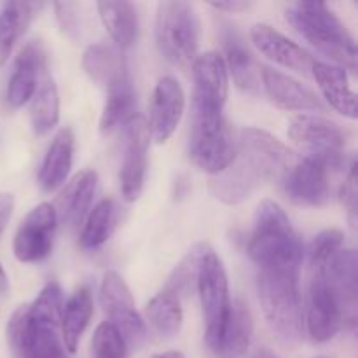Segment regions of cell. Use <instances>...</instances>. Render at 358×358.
<instances>
[{
    "instance_id": "obj_27",
    "label": "cell",
    "mask_w": 358,
    "mask_h": 358,
    "mask_svg": "<svg viewBox=\"0 0 358 358\" xmlns=\"http://www.w3.org/2000/svg\"><path fill=\"white\" fill-rule=\"evenodd\" d=\"M93 317V297L87 287H80L72 294L66 304L63 306L62 324V343L70 353H76L80 338L86 332Z\"/></svg>"
},
{
    "instance_id": "obj_2",
    "label": "cell",
    "mask_w": 358,
    "mask_h": 358,
    "mask_svg": "<svg viewBox=\"0 0 358 358\" xmlns=\"http://www.w3.org/2000/svg\"><path fill=\"white\" fill-rule=\"evenodd\" d=\"M248 255L259 269H301L303 243L285 210L271 199L257 206Z\"/></svg>"
},
{
    "instance_id": "obj_35",
    "label": "cell",
    "mask_w": 358,
    "mask_h": 358,
    "mask_svg": "<svg viewBox=\"0 0 358 358\" xmlns=\"http://www.w3.org/2000/svg\"><path fill=\"white\" fill-rule=\"evenodd\" d=\"M91 358H128V343L110 322H101L94 331Z\"/></svg>"
},
{
    "instance_id": "obj_12",
    "label": "cell",
    "mask_w": 358,
    "mask_h": 358,
    "mask_svg": "<svg viewBox=\"0 0 358 358\" xmlns=\"http://www.w3.org/2000/svg\"><path fill=\"white\" fill-rule=\"evenodd\" d=\"M282 191L294 205L318 208L329 201V168L313 157H296L280 178Z\"/></svg>"
},
{
    "instance_id": "obj_41",
    "label": "cell",
    "mask_w": 358,
    "mask_h": 358,
    "mask_svg": "<svg viewBox=\"0 0 358 358\" xmlns=\"http://www.w3.org/2000/svg\"><path fill=\"white\" fill-rule=\"evenodd\" d=\"M7 292H9V278H7L3 266L0 264V296H6Z\"/></svg>"
},
{
    "instance_id": "obj_5",
    "label": "cell",
    "mask_w": 358,
    "mask_h": 358,
    "mask_svg": "<svg viewBox=\"0 0 358 358\" xmlns=\"http://www.w3.org/2000/svg\"><path fill=\"white\" fill-rule=\"evenodd\" d=\"M201 23L192 3L168 0L157 3L156 42L161 55L178 69H187L198 56Z\"/></svg>"
},
{
    "instance_id": "obj_30",
    "label": "cell",
    "mask_w": 358,
    "mask_h": 358,
    "mask_svg": "<svg viewBox=\"0 0 358 358\" xmlns=\"http://www.w3.org/2000/svg\"><path fill=\"white\" fill-rule=\"evenodd\" d=\"M119 205L110 198H103L98 201L84 219L83 231H80V247L86 250H96L101 245L107 243L108 238L114 234L119 222Z\"/></svg>"
},
{
    "instance_id": "obj_32",
    "label": "cell",
    "mask_w": 358,
    "mask_h": 358,
    "mask_svg": "<svg viewBox=\"0 0 358 358\" xmlns=\"http://www.w3.org/2000/svg\"><path fill=\"white\" fill-rule=\"evenodd\" d=\"M145 315L154 331L164 339L175 338L184 324L182 299L164 289L149 301Z\"/></svg>"
},
{
    "instance_id": "obj_25",
    "label": "cell",
    "mask_w": 358,
    "mask_h": 358,
    "mask_svg": "<svg viewBox=\"0 0 358 358\" xmlns=\"http://www.w3.org/2000/svg\"><path fill=\"white\" fill-rule=\"evenodd\" d=\"M252 331H254V322H252L250 310L241 299L234 301L226 329L210 353L213 358H243L250 346Z\"/></svg>"
},
{
    "instance_id": "obj_42",
    "label": "cell",
    "mask_w": 358,
    "mask_h": 358,
    "mask_svg": "<svg viewBox=\"0 0 358 358\" xmlns=\"http://www.w3.org/2000/svg\"><path fill=\"white\" fill-rule=\"evenodd\" d=\"M152 358H185L184 353L180 352H164V353H157Z\"/></svg>"
},
{
    "instance_id": "obj_28",
    "label": "cell",
    "mask_w": 358,
    "mask_h": 358,
    "mask_svg": "<svg viewBox=\"0 0 358 358\" xmlns=\"http://www.w3.org/2000/svg\"><path fill=\"white\" fill-rule=\"evenodd\" d=\"M136 94L133 90L131 77L117 80L107 87V100L100 115V131L112 135L119 128H124L126 122L135 115Z\"/></svg>"
},
{
    "instance_id": "obj_40",
    "label": "cell",
    "mask_w": 358,
    "mask_h": 358,
    "mask_svg": "<svg viewBox=\"0 0 358 358\" xmlns=\"http://www.w3.org/2000/svg\"><path fill=\"white\" fill-rule=\"evenodd\" d=\"M210 6L215 10H220V13H243V10H248L252 7V2H245V0H227V2H212Z\"/></svg>"
},
{
    "instance_id": "obj_17",
    "label": "cell",
    "mask_w": 358,
    "mask_h": 358,
    "mask_svg": "<svg viewBox=\"0 0 358 358\" xmlns=\"http://www.w3.org/2000/svg\"><path fill=\"white\" fill-rule=\"evenodd\" d=\"M259 77L262 79V87L275 107L283 110L296 112H324L325 105L317 96L313 90L304 86L294 77L271 69V66H261Z\"/></svg>"
},
{
    "instance_id": "obj_33",
    "label": "cell",
    "mask_w": 358,
    "mask_h": 358,
    "mask_svg": "<svg viewBox=\"0 0 358 358\" xmlns=\"http://www.w3.org/2000/svg\"><path fill=\"white\" fill-rule=\"evenodd\" d=\"M63 290L58 282H49L37 299L31 304H28V315L30 320L37 325H44V327L58 329L62 324V313H63Z\"/></svg>"
},
{
    "instance_id": "obj_7",
    "label": "cell",
    "mask_w": 358,
    "mask_h": 358,
    "mask_svg": "<svg viewBox=\"0 0 358 358\" xmlns=\"http://www.w3.org/2000/svg\"><path fill=\"white\" fill-rule=\"evenodd\" d=\"M199 303H201L203 320H205V343L208 352H212L219 343L227 320L231 315V294H229V280H227L226 268L219 255L206 248L199 262L198 280Z\"/></svg>"
},
{
    "instance_id": "obj_9",
    "label": "cell",
    "mask_w": 358,
    "mask_h": 358,
    "mask_svg": "<svg viewBox=\"0 0 358 358\" xmlns=\"http://www.w3.org/2000/svg\"><path fill=\"white\" fill-rule=\"evenodd\" d=\"M100 299L108 322L121 332L124 341L128 343V348H140L147 338L145 322L136 311L129 287L119 273H105L101 280Z\"/></svg>"
},
{
    "instance_id": "obj_21",
    "label": "cell",
    "mask_w": 358,
    "mask_h": 358,
    "mask_svg": "<svg viewBox=\"0 0 358 358\" xmlns=\"http://www.w3.org/2000/svg\"><path fill=\"white\" fill-rule=\"evenodd\" d=\"M98 191V173L94 170H84L69 182L65 191L56 199V217L58 222H65L66 226L77 227L84 222L90 213L93 199Z\"/></svg>"
},
{
    "instance_id": "obj_20",
    "label": "cell",
    "mask_w": 358,
    "mask_h": 358,
    "mask_svg": "<svg viewBox=\"0 0 358 358\" xmlns=\"http://www.w3.org/2000/svg\"><path fill=\"white\" fill-rule=\"evenodd\" d=\"M42 70H44L42 45L38 42H30L17 52L7 83L6 98L10 107L20 108L31 100L41 80Z\"/></svg>"
},
{
    "instance_id": "obj_8",
    "label": "cell",
    "mask_w": 358,
    "mask_h": 358,
    "mask_svg": "<svg viewBox=\"0 0 358 358\" xmlns=\"http://www.w3.org/2000/svg\"><path fill=\"white\" fill-rule=\"evenodd\" d=\"M289 136L308 157L318 159L331 170L345 164L346 136L331 119L320 114H299L290 119Z\"/></svg>"
},
{
    "instance_id": "obj_43",
    "label": "cell",
    "mask_w": 358,
    "mask_h": 358,
    "mask_svg": "<svg viewBox=\"0 0 358 358\" xmlns=\"http://www.w3.org/2000/svg\"><path fill=\"white\" fill-rule=\"evenodd\" d=\"M252 358H278L275 355V353L271 352V350H268V348H262V350H259L257 353H255L254 357Z\"/></svg>"
},
{
    "instance_id": "obj_18",
    "label": "cell",
    "mask_w": 358,
    "mask_h": 358,
    "mask_svg": "<svg viewBox=\"0 0 358 358\" xmlns=\"http://www.w3.org/2000/svg\"><path fill=\"white\" fill-rule=\"evenodd\" d=\"M250 41L257 48V51L271 62L303 76H311V69L317 59H313V56L306 49H303L269 24H254L250 28Z\"/></svg>"
},
{
    "instance_id": "obj_10",
    "label": "cell",
    "mask_w": 358,
    "mask_h": 358,
    "mask_svg": "<svg viewBox=\"0 0 358 358\" xmlns=\"http://www.w3.org/2000/svg\"><path fill=\"white\" fill-rule=\"evenodd\" d=\"M192 112L194 114H224L229 93V73L222 55L217 51L203 52L192 62Z\"/></svg>"
},
{
    "instance_id": "obj_38",
    "label": "cell",
    "mask_w": 358,
    "mask_h": 358,
    "mask_svg": "<svg viewBox=\"0 0 358 358\" xmlns=\"http://www.w3.org/2000/svg\"><path fill=\"white\" fill-rule=\"evenodd\" d=\"M341 199L343 205L346 206L348 210L350 217L355 222V215H357V199H358V189H357V163L355 159H352L350 163V170L348 175L345 178V184L341 187Z\"/></svg>"
},
{
    "instance_id": "obj_13",
    "label": "cell",
    "mask_w": 358,
    "mask_h": 358,
    "mask_svg": "<svg viewBox=\"0 0 358 358\" xmlns=\"http://www.w3.org/2000/svg\"><path fill=\"white\" fill-rule=\"evenodd\" d=\"M58 227V217L51 203H41L35 206L17 229L14 236V257L24 264L41 262L51 254L55 243V233Z\"/></svg>"
},
{
    "instance_id": "obj_6",
    "label": "cell",
    "mask_w": 358,
    "mask_h": 358,
    "mask_svg": "<svg viewBox=\"0 0 358 358\" xmlns=\"http://www.w3.org/2000/svg\"><path fill=\"white\" fill-rule=\"evenodd\" d=\"M238 142L224 114L192 112L189 154L196 166L208 175L222 173L236 157Z\"/></svg>"
},
{
    "instance_id": "obj_24",
    "label": "cell",
    "mask_w": 358,
    "mask_h": 358,
    "mask_svg": "<svg viewBox=\"0 0 358 358\" xmlns=\"http://www.w3.org/2000/svg\"><path fill=\"white\" fill-rule=\"evenodd\" d=\"M83 69L96 86L105 90L129 76L122 52L107 44L87 45L83 55Z\"/></svg>"
},
{
    "instance_id": "obj_23",
    "label": "cell",
    "mask_w": 358,
    "mask_h": 358,
    "mask_svg": "<svg viewBox=\"0 0 358 358\" xmlns=\"http://www.w3.org/2000/svg\"><path fill=\"white\" fill-rule=\"evenodd\" d=\"M73 143L76 136L69 126L59 129L52 138L38 171V184L45 192H55L69 178L73 163Z\"/></svg>"
},
{
    "instance_id": "obj_14",
    "label": "cell",
    "mask_w": 358,
    "mask_h": 358,
    "mask_svg": "<svg viewBox=\"0 0 358 358\" xmlns=\"http://www.w3.org/2000/svg\"><path fill=\"white\" fill-rule=\"evenodd\" d=\"M306 327L310 338L318 345L332 341L343 327L341 310L322 269H311Z\"/></svg>"
},
{
    "instance_id": "obj_19",
    "label": "cell",
    "mask_w": 358,
    "mask_h": 358,
    "mask_svg": "<svg viewBox=\"0 0 358 358\" xmlns=\"http://www.w3.org/2000/svg\"><path fill=\"white\" fill-rule=\"evenodd\" d=\"M220 42H222V59L226 63L227 73L233 76L234 84L245 93H257L259 90V66L254 62L247 41L236 27L227 21L220 23Z\"/></svg>"
},
{
    "instance_id": "obj_29",
    "label": "cell",
    "mask_w": 358,
    "mask_h": 358,
    "mask_svg": "<svg viewBox=\"0 0 358 358\" xmlns=\"http://www.w3.org/2000/svg\"><path fill=\"white\" fill-rule=\"evenodd\" d=\"M42 3L7 2L0 10V66L6 65L16 42L24 35Z\"/></svg>"
},
{
    "instance_id": "obj_39",
    "label": "cell",
    "mask_w": 358,
    "mask_h": 358,
    "mask_svg": "<svg viewBox=\"0 0 358 358\" xmlns=\"http://www.w3.org/2000/svg\"><path fill=\"white\" fill-rule=\"evenodd\" d=\"M14 210V196L10 192H0V236L6 231Z\"/></svg>"
},
{
    "instance_id": "obj_1",
    "label": "cell",
    "mask_w": 358,
    "mask_h": 358,
    "mask_svg": "<svg viewBox=\"0 0 358 358\" xmlns=\"http://www.w3.org/2000/svg\"><path fill=\"white\" fill-rule=\"evenodd\" d=\"M296 154L271 133L241 129L236 157L210 184L213 196L226 205H238L268 180H278L296 161Z\"/></svg>"
},
{
    "instance_id": "obj_16",
    "label": "cell",
    "mask_w": 358,
    "mask_h": 358,
    "mask_svg": "<svg viewBox=\"0 0 358 358\" xmlns=\"http://www.w3.org/2000/svg\"><path fill=\"white\" fill-rule=\"evenodd\" d=\"M185 110V94L175 77H161L156 84L150 101L149 128L150 138L156 143L168 142L182 121Z\"/></svg>"
},
{
    "instance_id": "obj_34",
    "label": "cell",
    "mask_w": 358,
    "mask_h": 358,
    "mask_svg": "<svg viewBox=\"0 0 358 358\" xmlns=\"http://www.w3.org/2000/svg\"><path fill=\"white\" fill-rule=\"evenodd\" d=\"M206 248H208V245L206 243L194 245V247L185 254V257L175 266L170 278H168L166 285H164V290L175 294L178 299L187 296V294L192 290V287L196 285V280H198V271H199V262H201V257L206 252Z\"/></svg>"
},
{
    "instance_id": "obj_3",
    "label": "cell",
    "mask_w": 358,
    "mask_h": 358,
    "mask_svg": "<svg viewBox=\"0 0 358 358\" xmlns=\"http://www.w3.org/2000/svg\"><path fill=\"white\" fill-rule=\"evenodd\" d=\"M287 21L313 48L341 69L357 70V44L334 10L324 2H294L285 10Z\"/></svg>"
},
{
    "instance_id": "obj_22",
    "label": "cell",
    "mask_w": 358,
    "mask_h": 358,
    "mask_svg": "<svg viewBox=\"0 0 358 358\" xmlns=\"http://www.w3.org/2000/svg\"><path fill=\"white\" fill-rule=\"evenodd\" d=\"M311 77L317 80L329 107L348 119H357V94L350 87L348 73L339 65L315 62Z\"/></svg>"
},
{
    "instance_id": "obj_36",
    "label": "cell",
    "mask_w": 358,
    "mask_h": 358,
    "mask_svg": "<svg viewBox=\"0 0 358 358\" xmlns=\"http://www.w3.org/2000/svg\"><path fill=\"white\" fill-rule=\"evenodd\" d=\"M345 248V236L339 229H325L313 238L308 250L311 268H322L327 264L339 250Z\"/></svg>"
},
{
    "instance_id": "obj_15",
    "label": "cell",
    "mask_w": 358,
    "mask_h": 358,
    "mask_svg": "<svg viewBox=\"0 0 358 358\" xmlns=\"http://www.w3.org/2000/svg\"><path fill=\"white\" fill-rule=\"evenodd\" d=\"M327 276V282L334 292L336 301L339 304L343 317V325L348 329L357 327V311H358V257L357 252L352 248L339 250L331 261L322 268Z\"/></svg>"
},
{
    "instance_id": "obj_31",
    "label": "cell",
    "mask_w": 358,
    "mask_h": 358,
    "mask_svg": "<svg viewBox=\"0 0 358 358\" xmlns=\"http://www.w3.org/2000/svg\"><path fill=\"white\" fill-rule=\"evenodd\" d=\"M30 101L31 129L37 136L48 135L59 121L58 86L49 73H44L38 80L37 90Z\"/></svg>"
},
{
    "instance_id": "obj_4",
    "label": "cell",
    "mask_w": 358,
    "mask_h": 358,
    "mask_svg": "<svg viewBox=\"0 0 358 358\" xmlns=\"http://www.w3.org/2000/svg\"><path fill=\"white\" fill-rule=\"evenodd\" d=\"M257 292L271 331L283 345H297L303 336L299 269H259Z\"/></svg>"
},
{
    "instance_id": "obj_11",
    "label": "cell",
    "mask_w": 358,
    "mask_h": 358,
    "mask_svg": "<svg viewBox=\"0 0 358 358\" xmlns=\"http://www.w3.org/2000/svg\"><path fill=\"white\" fill-rule=\"evenodd\" d=\"M150 135L147 121L142 115H133L124 126V154H122L119 184L122 199L136 201L142 196L147 173V154H149Z\"/></svg>"
},
{
    "instance_id": "obj_37",
    "label": "cell",
    "mask_w": 358,
    "mask_h": 358,
    "mask_svg": "<svg viewBox=\"0 0 358 358\" xmlns=\"http://www.w3.org/2000/svg\"><path fill=\"white\" fill-rule=\"evenodd\" d=\"M56 21L63 34L70 38H77L80 31L79 13H77V3L73 2H56L55 3Z\"/></svg>"
},
{
    "instance_id": "obj_26",
    "label": "cell",
    "mask_w": 358,
    "mask_h": 358,
    "mask_svg": "<svg viewBox=\"0 0 358 358\" xmlns=\"http://www.w3.org/2000/svg\"><path fill=\"white\" fill-rule=\"evenodd\" d=\"M98 14L119 49H129L138 37V14L131 2H98Z\"/></svg>"
}]
</instances>
